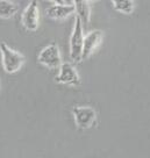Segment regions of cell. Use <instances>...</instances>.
Masks as SVG:
<instances>
[{
	"label": "cell",
	"instance_id": "obj_1",
	"mask_svg": "<svg viewBox=\"0 0 150 158\" xmlns=\"http://www.w3.org/2000/svg\"><path fill=\"white\" fill-rule=\"evenodd\" d=\"M0 52L2 57V66L7 73L18 72L25 64V56L19 51L10 48L5 42H0Z\"/></svg>",
	"mask_w": 150,
	"mask_h": 158
},
{
	"label": "cell",
	"instance_id": "obj_2",
	"mask_svg": "<svg viewBox=\"0 0 150 158\" xmlns=\"http://www.w3.org/2000/svg\"><path fill=\"white\" fill-rule=\"evenodd\" d=\"M72 115L77 128L80 130L92 128L97 121V112L90 106H75L72 108Z\"/></svg>",
	"mask_w": 150,
	"mask_h": 158
},
{
	"label": "cell",
	"instance_id": "obj_3",
	"mask_svg": "<svg viewBox=\"0 0 150 158\" xmlns=\"http://www.w3.org/2000/svg\"><path fill=\"white\" fill-rule=\"evenodd\" d=\"M84 29L80 20L76 16L75 26L70 37V58L73 62H81L83 45H84Z\"/></svg>",
	"mask_w": 150,
	"mask_h": 158
},
{
	"label": "cell",
	"instance_id": "obj_4",
	"mask_svg": "<svg viewBox=\"0 0 150 158\" xmlns=\"http://www.w3.org/2000/svg\"><path fill=\"white\" fill-rule=\"evenodd\" d=\"M37 62L48 69H60L62 65L60 48L56 43H50L40 51L37 56Z\"/></svg>",
	"mask_w": 150,
	"mask_h": 158
},
{
	"label": "cell",
	"instance_id": "obj_5",
	"mask_svg": "<svg viewBox=\"0 0 150 158\" xmlns=\"http://www.w3.org/2000/svg\"><path fill=\"white\" fill-rule=\"evenodd\" d=\"M21 23L27 31H35L40 26V10H39V2L33 0L21 16Z\"/></svg>",
	"mask_w": 150,
	"mask_h": 158
},
{
	"label": "cell",
	"instance_id": "obj_6",
	"mask_svg": "<svg viewBox=\"0 0 150 158\" xmlns=\"http://www.w3.org/2000/svg\"><path fill=\"white\" fill-rule=\"evenodd\" d=\"M56 83L69 86H79L80 77L73 65L69 62H64L60 66V73L56 77Z\"/></svg>",
	"mask_w": 150,
	"mask_h": 158
},
{
	"label": "cell",
	"instance_id": "obj_7",
	"mask_svg": "<svg viewBox=\"0 0 150 158\" xmlns=\"http://www.w3.org/2000/svg\"><path fill=\"white\" fill-rule=\"evenodd\" d=\"M102 31L101 30H92L84 37V45H83V55H81V60L90 58L93 55L98 47L101 44L102 41Z\"/></svg>",
	"mask_w": 150,
	"mask_h": 158
},
{
	"label": "cell",
	"instance_id": "obj_8",
	"mask_svg": "<svg viewBox=\"0 0 150 158\" xmlns=\"http://www.w3.org/2000/svg\"><path fill=\"white\" fill-rule=\"evenodd\" d=\"M76 12L75 6H62V5H51L45 10L47 16L52 20H63Z\"/></svg>",
	"mask_w": 150,
	"mask_h": 158
},
{
	"label": "cell",
	"instance_id": "obj_9",
	"mask_svg": "<svg viewBox=\"0 0 150 158\" xmlns=\"http://www.w3.org/2000/svg\"><path fill=\"white\" fill-rule=\"evenodd\" d=\"M75 8L77 13V18L80 20L83 27L90 23L91 20V5L87 0H76Z\"/></svg>",
	"mask_w": 150,
	"mask_h": 158
},
{
	"label": "cell",
	"instance_id": "obj_10",
	"mask_svg": "<svg viewBox=\"0 0 150 158\" xmlns=\"http://www.w3.org/2000/svg\"><path fill=\"white\" fill-rule=\"evenodd\" d=\"M18 12V6L8 0H0V18L10 19L13 18Z\"/></svg>",
	"mask_w": 150,
	"mask_h": 158
},
{
	"label": "cell",
	"instance_id": "obj_11",
	"mask_svg": "<svg viewBox=\"0 0 150 158\" xmlns=\"http://www.w3.org/2000/svg\"><path fill=\"white\" fill-rule=\"evenodd\" d=\"M112 6L115 10L122 14H131L135 8V2L133 0H113Z\"/></svg>",
	"mask_w": 150,
	"mask_h": 158
}]
</instances>
